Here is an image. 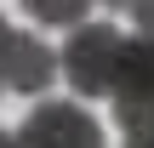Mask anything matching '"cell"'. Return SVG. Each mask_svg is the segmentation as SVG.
Instances as JSON below:
<instances>
[{
    "label": "cell",
    "mask_w": 154,
    "mask_h": 148,
    "mask_svg": "<svg viewBox=\"0 0 154 148\" xmlns=\"http://www.w3.org/2000/svg\"><path fill=\"white\" fill-rule=\"evenodd\" d=\"M120 68H126V34L114 23H80V29H69V46L57 51V74H69V86L80 97H109Z\"/></svg>",
    "instance_id": "cell-1"
},
{
    "label": "cell",
    "mask_w": 154,
    "mask_h": 148,
    "mask_svg": "<svg viewBox=\"0 0 154 148\" xmlns=\"http://www.w3.org/2000/svg\"><path fill=\"white\" fill-rule=\"evenodd\" d=\"M17 148H103L97 120L80 108V103H63V97H40L29 108V120L11 131Z\"/></svg>",
    "instance_id": "cell-2"
},
{
    "label": "cell",
    "mask_w": 154,
    "mask_h": 148,
    "mask_svg": "<svg viewBox=\"0 0 154 148\" xmlns=\"http://www.w3.org/2000/svg\"><path fill=\"white\" fill-rule=\"evenodd\" d=\"M51 80H57V51L40 46L34 34H11V51H6V91L40 97V91H51Z\"/></svg>",
    "instance_id": "cell-3"
},
{
    "label": "cell",
    "mask_w": 154,
    "mask_h": 148,
    "mask_svg": "<svg viewBox=\"0 0 154 148\" xmlns=\"http://www.w3.org/2000/svg\"><path fill=\"white\" fill-rule=\"evenodd\" d=\"M86 6H91V0H23V11H29L40 29H80V23H86Z\"/></svg>",
    "instance_id": "cell-4"
},
{
    "label": "cell",
    "mask_w": 154,
    "mask_h": 148,
    "mask_svg": "<svg viewBox=\"0 0 154 148\" xmlns=\"http://www.w3.org/2000/svg\"><path fill=\"white\" fill-rule=\"evenodd\" d=\"M97 6H109V11H131L137 23H149V0H97Z\"/></svg>",
    "instance_id": "cell-5"
},
{
    "label": "cell",
    "mask_w": 154,
    "mask_h": 148,
    "mask_svg": "<svg viewBox=\"0 0 154 148\" xmlns=\"http://www.w3.org/2000/svg\"><path fill=\"white\" fill-rule=\"evenodd\" d=\"M11 34H17V29L0 17V97H6V51H11Z\"/></svg>",
    "instance_id": "cell-6"
},
{
    "label": "cell",
    "mask_w": 154,
    "mask_h": 148,
    "mask_svg": "<svg viewBox=\"0 0 154 148\" xmlns=\"http://www.w3.org/2000/svg\"><path fill=\"white\" fill-rule=\"evenodd\" d=\"M126 148H149V137H126Z\"/></svg>",
    "instance_id": "cell-7"
},
{
    "label": "cell",
    "mask_w": 154,
    "mask_h": 148,
    "mask_svg": "<svg viewBox=\"0 0 154 148\" xmlns=\"http://www.w3.org/2000/svg\"><path fill=\"white\" fill-rule=\"evenodd\" d=\"M0 148H17V143H11V131H0Z\"/></svg>",
    "instance_id": "cell-8"
}]
</instances>
